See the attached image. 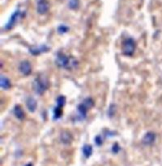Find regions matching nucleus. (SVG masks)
<instances>
[{
    "label": "nucleus",
    "instance_id": "nucleus-11",
    "mask_svg": "<svg viewBox=\"0 0 162 166\" xmlns=\"http://www.w3.org/2000/svg\"><path fill=\"white\" fill-rule=\"evenodd\" d=\"M13 113L18 119H23L24 118V113L23 110L20 105H15L13 109Z\"/></svg>",
    "mask_w": 162,
    "mask_h": 166
},
{
    "label": "nucleus",
    "instance_id": "nucleus-20",
    "mask_svg": "<svg viewBox=\"0 0 162 166\" xmlns=\"http://www.w3.org/2000/svg\"><path fill=\"white\" fill-rule=\"evenodd\" d=\"M120 149H121V148H120V146L118 145V143H114V145L112 146V152L114 154L118 153V152L120 151Z\"/></svg>",
    "mask_w": 162,
    "mask_h": 166
},
{
    "label": "nucleus",
    "instance_id": "nucleus-5",
    "mask_svg": "<svg viewBox=\"0 0 162 166\" xmlns=\"http://www.w3.org/2000/svg\"><path fill=\"white\" fill-rule=\"evenodd\" d=\"M20 16H21V12H20V11H15V12L13 13L12 15H11V16L10 20L8 21V23H7V25H6V29H8V30L11 29L15 24V23L17 22L19 18H20Z\"/></svg>",
    "mask_w": 162,
    "mask_h": 166
},
{
    "label": "nucleus",
    "instance_id": "nucleus-13",
    "mask_svg": "<svg viewBox=\"0 0 162 166\" xmlns=\"http://www.w3.org/2000/svg\"><path fill=\"white\" fill-rule=\"evenodd\" d=\"M0 86H1V88L4 89V90H8L11 87L10 80L8 78L2 75L0 78Z\"/></svg>",
    "mask_w": 162,
    "mask_h": 166
},
{
    "label": "nucleus",
    "instance_id": "nucleus-8",
    "mask_svg": "<svg viewBox=\"0 0 162 166\" xmlns=\"http://www.w3.org/2000/svg\"><path fill=\"white\" fill-rule=\"evenodd\" d=\"M26 106H27L28 111H30V112H32V113H33V112L36 111L37 106V101L33 98H32V97H29V98H27V100H26Z\"/></svg>",
    "mask_w": 162,
    "mask_h": 166
},
{
    "label": "nucleus",
    "instance_id": "nucleus-7",
    "mask_svg": "<svg viewBox=\"0 0 162 166\" xmlns=\"http://www.w3.org/2000/svg\"><path fill=\"white\" fill-rule=\"evenodd\" d=\"M88 111H89V109L87 108L82 103L79 105L77 107V113H78V118L79 120H83L86 118Z\"/></svg>",
    "mask_w": 162,
    "mask_h": 166
},
{
    "label": "nucleus",
    "instance_id": "nucleus-14",
    "mask_svg": "<svg viewBox=\"0 0 162 166\" xmlns=\"http://www.w3.org/2000/svg\"><path fill=\"white\" fill-rule=\"evenodd\" d=\"M92 151H93V149H92V147L90 144H85V145H84V147H83V149H82L83 154H84V156H85L86 158H89V157L92 156Z\"/></svg>",
    "mask_w": 162,
    "mask_h": 166
},
{
    "label": "nucleus",
    "instance_id": "nucleus-1",
    "mask_svg": "<svg viewBox=\"0 0 162 166\" xmlns=\"http://www.w3.org/2000/svg\"><path fill=\"white\" fill-rule=\"evenodd\" d=\"M56 66L60 67V68H64L66 69H71L72 68H75L78 62L73 57H69L64 53H58L56 56L55 59Z\"/></svg>",
    "mask_w": 162,
    "mask_h": 166
},
{
    "label": "nucleus",
    "instance_id": "nucleus-15",
    "mask_svg": "<svg viewBox=\"0 0 162 166\" xmlns=\"http://www.w3.org/2000/svg\"><path fill=\"white\" fill-rule=\"evenodd\" d=\"M63 115V110H62V107H59V106H56L53 109V119H58L60 118L61 116Z\"/></svg>",
    "mask_w": 162,
    "mask_h": 166
},
{
    "label": "nucleus",
    "instance_id": "nucleus-10",
    "mask_svg": "<svg viewBox=\"0 0 162 166\" xmlns=\"http://www.w3.org/2000/svg\"><path fill=\"white\" fill-rule=\"evenodd\" d=\"M60 140L64 144H68L72 140V136L67 131H62V133L60 135Z\"/></svg>",
    "mask_w": 162,
    "mask_h": 166
},
{
    "label": "nucleus",
    "instance_id": "nucleus-16",
    "mask_svg": "<svg viewBox=\"0 0 162 166\" xmlns=\"http://www.w3.org/2000/svg\"><path fill=\"white\" fill-rule=\"evenodd\" d=\"M79 6V0H68V7L71 10L78 9Z\"/></svg>",
    "mask_w": 162,
    "mask_h": 166
},
{
    "label": "nucleus",
    "instance_id": "nucleus-2",
    "mask_svg": "<svg viewBox=\"0 0 162 166\" xmlns=\"http://www.w3.org/2000/svg\"><path fill=\"white\" fill-rule=\"evenodd\" d=\"M49 83L46 78L43 76H39L34 79L33 83V88L36 94L39 95L42 94L48 89Z\"/></svg>",
    "mask_w": 162,
    "mask_h": 166
},
{
    "label": "nucleus",
    "instance_id": "nucleus-6",
    "mask_svg": "<svg viewBox=\"0 0 162 166\" xmlns=\"http://www.w3.org/2000/svg\"><path fill=\"white\" fill-rule=\"evenodd\" d=\"M49 3L46 0H38L37 6V11L38 14L44 15L48 11Z\"/></svg>",
    "mask_w": 162,
    "mask_h": 166
},
{
    "label": "nucleus",
    "instance_id": "nucleus-12",
    "mask_svg": "<svg viewBox=\"0 0 162 166\" xmlns=\"http://www.w3.org/2000/svg\"><path fill=\"white\" fill-rule=\"evenodd\" d=\"M49 48L46 47V45H42L39 47V48H36V47H31L30 49H29V52H30L33 55H38L41 53H44V52H47Z\"/></svg>",
    "mask_w": 162,
    "mask_h": 166
},
{
    "label": "nucleus",
    "instance_id": "nucleus-19",
    "mask_svg": "<svg viewBox=\"0 0 162 166\" xmlns=\"http://www.w3.org/2000/svg\"><path fill=\"white\" fill-rule=\"evenodd\" d=\"M115 111H116V106L115 105H111L109 106V108L108 109V115H109V117L114 116Z\"/></svg>",
    "mask_w": 162,
    "mask_h": 166
},
{
    "label": "nucleus",
    "instance_id": "nucleus-17",
    "mask_svg": "<svg viewBox=\"0 0 162 166\" xmlns=\"http://www.w3.org/2000/svg\"><path fill=\"white\" fill-rule=\"evenodd\" d=\"M56 103H57V106L63 108V106L64 105H65V103H66V98H65V96H58V98H57V99H56Z\"/></svg>",
    "mask_w": 162,
    "mask_h": 166
},
{
    "label": "nucleus",
    "instance_id": "nucleus-3",
    "mask_svg": "<svg viewBox=\"0 0 162 166\" xmlns=\"http://www.w3.org/2000/svg\"><path fill=\"white\" fill-rule=\"evenodd\" d=\"M135 48H136V44L132 38L126 39L122 45V50L123 54L126 56H129V57L133 55Z\"/></svg>",
    "mask_w": 162,
    "mask_h": 166
},
{
    "label": "nucleus",
    "instance_id": "nucleus-4",
    "mask_svg": "<svg viewBox=\"0 0 162 166\" xmlns=\"http://www.w3.org/2000/svg\"><path fill=\"white\" fill-rule=\"evenodd\" d=\"M19 70L24 76H28L32 72V67H31L30 62L28 60H24L20 62L19 66Z\"/></svg>",
    "mask_w": 162,
    "mask_h": 166
},
{
    "label": "nucleus",
    "instance_id": "nucleus-22",
    "mask_svg": "<svg viewBox=\"0 0 162 166\" xmlns=\"http://www.w3.org/2000/svg\"><path fill=\"white\" fill-rule=\"evenodd\" d=\"M25 166H33V164H32V163H28V164H27Z\"/></svg>",
    "mask_w": 162,
    "mask_h": 166
},
{
    "label": "nucleus",
    "instance_id": "nucleus-18",
    "mask_svg": "<svg viewBox=\"0 0 162 166\" xmlns=\"http://www.w3.org/2000/svg\"><path fill=\"white\" fill-rule=\"evenodd\" d=\"M68 30V27H66V26L64 25V24H61L58 28V33H60V34H64V33L67 32Z\"/></svg>",
    "mask_w": 162,
    "mask_h": 166
},
{
    "label": "nucleus",
    "instance_id": "nucleus-9",
    "mask_svg": "<svg viewBox=\"0 0 162 166\" xmlns=\"http://www.w3.org/2000/svg\"><path fill=\"white\" fill-rule=\"evenodd\" d=\"M155 140H156V135L152 132H147L144 135L142 141H143V143L145 145H150L154 142Z\"/></svg>",
    "mask_w": 162,
    "mask_h": 166
},
{
    "label": "nucleus",
    "instance_id": "nucleus-21",
    "mask_svg": "<svg viewBox=\"0 0 162 166\" xmlns=\"http://www.w3.org/2000/svg\"><path fill=\"white\" fill-rule=\"evenodd\" d=\"M94 141H95V143L97 146H101V145H102V143H103L101 136H96L95 139H94Z\"/></svg>",
    "mask_w": 162,
    "mask_h": 166
}]
</instances>
